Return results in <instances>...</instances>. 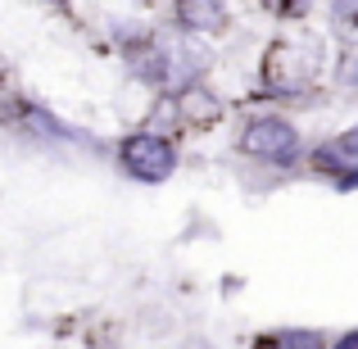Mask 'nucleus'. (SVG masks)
Here are the masks:
<instances>
[{
	"label": "nucleus",
	"mask_w": 358,
	"mask_h": 349,
	"mask_svg": "<svg viewBox=\"0 0 358 349\" xmlns=\"http://www.w3.org/2000/svg\"><path fill=\"white\" fill-rule=\"evenodd\" d=\"M241 150L263 164H295L299 155V131L290 127L286 118H254L250 127L241 131Z\"/></svg>",
	"instance_id": "2"
},
{
	"label": "nucleus",
	"mask_w": 358,
	"mask_h": 349,
	"mask_svg": "<svg viewBox=\"0 0 358 349\" xmlns=\"http://www.w3.org/2000/svg\"><path fill=\"white\" fill-rule=\"evenodd\" d=\"M336 349H358V332H350V336H341V341H336Z\"/></svg>",
	"instance_id": "6"
},
{
	"label": "nucleus",
	"mask_w": 358,
	"mask_h": 349,
	"mask_svg": "<svg viewBox=\"0 0 358 349\" xmlns=\"http://www.w3.org/2000/svg\"><path fill=\"white\" fill-rule=\"evenodd\" d=\"M177 18L186 23V32H222L227 5H218V0H186V5H177Z\"/></svg>",
	"instance_id": "3"
},
{
	"label": "nucleus",
	"mask_w": 358,
	"mask_h": 349,
	"mask_svg": "<svg viewBox=\"0 0 358 349\" xmlns=\"http://www.w3.org/2000/svg\"><path fill=\"white\" fill-rule=\"evenodd\" d=\"M118 164L136 182H168L177 173V145L159 131H131L118 145Z\"/></svg>",
	"instance_id": "1"
},
{
	"label": "nucleus",
	"mask_w": 358,
	"mask_h": 349,
	"mask_svg": "<svg viewBox=\"0 0 358 349\" xmlns=\"http://www.w3.org/2000/svg\"><path fill=\"white\" fill-rule=\"evenodd\" d=\"M313 164L327 168V173H336L341 164H354V168H358V127H350L345 136H336L331 145H322V150L313 155Z\"/></svg>",
	"instance_id": "4"
},
{
	"label": "nucleus",
	"mask_w": 358,
	"mask_h": 349,
	"mask_svg": "<svg viewBox=\"0 0 358 349\" xmlns=\"http://www.w3.org/2000/svg\"><path fill=\"white\" fill-rule=\"evenodd\" d=\"M177 114L191 118V122H213L218 118V100H213L209 91L191 87V91H182V109H177Z\"/></svg>",
	"instance_id": "5"
}]
</instances>
